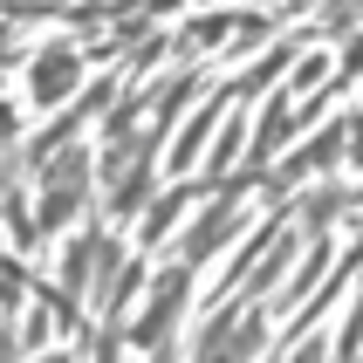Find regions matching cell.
<instances>
[{"instance_id": "6da1fadb", "label": "cell", "mask_w": 363, "mask_h": 363, "mask_svg": "<svg viewBox=\"0 0 363 363\" xmlns=\"http://www.w3.org/2000/svg\"><path fill=\"white\" fill-rule=\"evenodd\" d=\"M89 185H96V158L82 144L55 151V164L41 172V233H62V226L76 220L82 206H89Z\"/></svg>"}, {"instance_id": "7a4b0ae2", "label": "cell", "mask_w": 363, "mask_h": 363, "mask_svg": "<svg viewBox=\"0 0 363 363\" xmlns=\"http://www.w3.org/2000/svg\"><path fill=\"white\" fill-rule=\"evenodd\" d=\"M185 295H192V261H172L158 274V281H151V308H144V323L130 329V343H144V350H158L164 357V343H172V323H179L185 315Z\"/></svg>"}, {"instance_id": "3957f363", "label": "cell", "mask_w": 363, "mask_h": 363, "mask_svg": "<svg viewBox=\"0 0 363 363\" xmlns=\"http://www.w3.org/2000/svg\"><path fill=\"white\" fill-rule=\"evenodd\" d=\"M233 233H247V185H233V192H220V199L206 206L199 220L185 226V247H179V254H185L192 267H206V261H213V254H220L226 240H233Z\"/></svg>"}, {"instance_id": "277c9868", "label": "cell", "mask_w": 363, "mask_h": 363, "mask_svg": "<svg viewBox=\"0 0 363 363\" xmlns=\"http://www.w3.org/2000/svg\"><path fill=\"white\" fill-rule=\"evenodd\" d=\"M76 89H82V55H76V41H48V48L28 62V103H35V110H62Z\"/></svg>"}, {"instance_id": "5b68a950", "label": "cell", "mask_w": 363, "mask_h": 363, "mask_svg": "<svg viewBox=\"0 0 363 363\" xmlns=\"http://www.w3.org/2000/svg\"><path fill=\"white\" fill-rule=\"evenodd\" d=\"M288 138H295V89H267V110H261V123H254V138H247V164L261 172Z\"/></svg>"}, {"instance_id": "8992f818", "label": "cell", "mask_w": 363, "mask_h": 363, "mask_svg": "<svg viewBox=\"0 0 363 363\" xmlns=\"http://www.w3.org/2000/svg\"><path fill=\"white\" fill-rule=\"evenodd\" d=\"M206 185H213V179H199V185H172V192H158V199H151V213H144V226H138V247H144V254H151V247H164V233H172V226H179L185 213L199 206Z\"/></svg>"}, {"instance_id": "52a82bcc", "label": "cell", "mask_w": 363, "mask_h": 363, "mask_svg": "<svg viewBox=\"0 0 363 363\" xmlns=\"http://www.w3.org/2000/svg\"><path fill=\"white\" fill-rule=\"evenodd\" d=\"M233 21L240 14H192L179 28V41H172V55L192 62V55H206V48H226V41H233Z\"/></svg>"}, {"instance_id": "ba28073f", "label": "cell", "mask_w": 363, "mask_h": 363, "mask_svg": "<svg viewBox=\"0 0 363 363\" xmlns=\"http://www.w3.org/2000/svg\"><path fill=\"white\" fill-rule=\"evenodd\" d=\"M89 274H103V233H76L62 247V288L69 295H89Z\"/></svg>"}, {"instance_id": "9c48e42d", "label": "cell", "mask_w": 363, "mask_h": 363, "mask_svg": "<svg viewBox=\"0 0 363 363\" xmlns=\"http://www.w3.org/2000/svg\"><path fill=\"white\" fill-rule=\"evenodd\" d=\"M350 206H357V192H350V185H343V179H329V185H323V192H315V199H308V206H302V226H308V233H323V226H329V220H336V213H350Z\"/></svg>"}, {"instance_id": "30bf717a", "label": "cell", "mask_w": 363, "mask_h": 363, "mask_svg": "<svg viewBox=\"0 0 363 363\" xmlns=\"http://www.w3.org/2000/svg\"><path fill=\"white\" fill-rule=\"evenodd\" d=\"M247 151V123H240V103L226 110V123H220V138H213V158H206V179H220L226 164Z\"/></svg>"}, {"instance_id": "8fae6325", "label": "cell", "mask_w": 363, "mask_h": 363, "mask_svg": "<svg viewBox=\"0 0 363 363\" xmlns=\"http://www.w3.org/2000/svg\"><path fill=\"white\" fill-rule=\"evenodd\" d=\"M323 76H329V55H308V62H295L288 89H295V96H308V89H323Z\"/></svg>"}, {"instance_id": "7c38bea8", "label": "cell", "mask_w": 363, "mask_h": 363, "mask_svg": "<svg viewBox=\"0 0 363 363\" xmlns=\"http://www.w3.org/2000/svg\"><path fill=\"white\" fill-rule=\"evenodd\" d=\"M357 28V0H329L323 7V35H350Z\"/></svg>"}]
</instances>
